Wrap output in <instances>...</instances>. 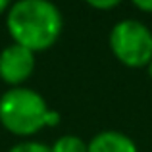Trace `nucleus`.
I'll return each mask as SVG.
<instances>
[{"label": "nucleus", "mask_w": 152, "mask_h": 152, "mask_svg": "<svg viewBox=\"0 0 152 152\" xmlns=\"http://www.w3.org/2000/svg\"><path fill=\"white\" fill-rule=\"evenodd\" d=\"M6 27L15 45L37 54L60 39L64 18L52 0H18L8 10Z\"/></svg>", "instance_id": "obj_1"}, {"label": "nucleus", "mask_w": 152, "mask_h": 152, "mask_svg": "<svg viewBox=\"0 0 152 152\" xmlns=\"http://www.w3.org/2000/svg\"><path fill=\"white\" fill-rule=\"evenodd\" d=\"M0 123L18 137H29L60 123V114L50 110L46 100L33 89L12 87L0 96Z\"/></svg>", "instance_id": "obj_2"}, {"label": "nucleus", "mask_w": 152, "mask_h": 152, "mask_svg": "<svg viewBox=\"0 0 152 152\" xmlns=\"http://www.w3.org/2000/svg\"><path fill=\"white\" fill-rule=\"evenodd\" d=\"M110 48L127 67H146L152 62V33L142 21L121 19L110 31Z\"/></svg>", "instance_id": "obj_3"}, {"label": "nucleus", "mask_w": 152, "mask_h": 152, "mask_svg": "<svg viewBox=\"0 0 152 152\" xmlns=\"http://www.w3.org/2000/svg\"><path fill=\"white\" fill-rule=\"evenodd\" d=\"M35 71V52L21 45H8L0 52V79L12 87H21Z\"/></svg>", "instance_id": "obj_4"}, {"label": "nucleus", "mask_w": 152, "mask_h": 152, "mask_svg": "<svg viewBox=\"0 0 152 152\" xmlns=\"http://www.w3.org/2000/svg\"><path fill=\"white\" fill-rule=\"evenodd\" d=\"M89 152H139L131 137L121 131H100L89 141Z\"/></svg>", "instance_id": "obj_5"}, {"label": "nucleus", "mask_w": 152, "mask_h": 152, "mask_svg": "<svg viewBox=\"0 0 152 152\" xmlns=\"http://www.w3.org/2000/svg\"><path fill=\"white\" fill-rule=\"evenodd\" d=\"M50 152H89V145L77 135H62L50 146Z\"/></svg>", "instance_id": "obj_6"}, {"label": "nucleus", "mask_w": 152, "mask_h": 152, "mask_svg": "<svg viewBox=\"0 0 152 152\" xmlns=\"http://www.w3.org/2000/svg\"><path fill=\"white\" fill-rule=\"evenodd\" d=\"M8 152H50V148L42 142H35V141H25V142H18L14 145Z\"/></svg>", "instance_id": "obj_7"}, {"label": "nucleus", "mask_w": 152, "mask_h": 152, "mask_svg": "<svg viewBox=\"0 0 152 152\" xmlns=\"http://www.w3.org/2000/svg\"><path fill=\"white\" fill-rule=\"evenodd\" d=\"M89 6L96 8V10H112V8H115L121 0H85Z\"/></svg>", "instance_id": "obj_8"}, {"label": "nucleus", "mask_w": 152, "mask_h": 152, "mask_svg": "<svg viewBox=\"0 0 152 152\" xmlns=\"http://www.w3.org/2000/svg\"><path fill=\"white\" fill-rule=\"evenodd\" d=\"M131 2L141 12H152V0H131Z\"/></svg>", "instance_id": "obj_9"}, {"label": "nucleus", "mask_w": 152, "mask_h": 152, "mask_svg": "<svg viewBox=\"0 0 152 152\" xmlns=\"http://www.w3.org/2000/svg\"><path fill=\"white\" fill-rule=\"evenodd\" d=\"M12 0H0V14H4L6 10H10Z\"/></svg>", "instance_id": "obj_10"}, {"label": "nucleus", "mask_w": 152, "mask_h": 152, "mask_svg": "<svg viewBox=\"0 0 152 152\" xmlns=\"http://www.w3.org/2000/svg\"><path fill=\"white\" fill-rule=\"evenodd\" d=\"M146 69H148V77L152 79V62L148 64V66H146Z\"/></svg>", "instance_id": "obj_11"}]
</instances>
